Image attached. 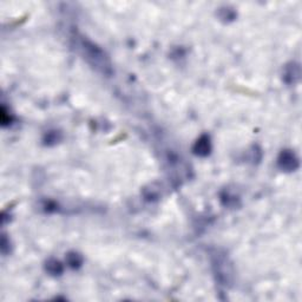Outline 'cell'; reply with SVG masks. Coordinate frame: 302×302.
Here are the masks:
<instances>
[{
	"label": "cell",
	"instance_id": "3",
	"mask_svg": "<svg viewBox=\"0 0 302 302\" xmlns=\"http://www.w3.org/2000/svg\"><path fill=\"white\" fill-rule=\"evenodd\" d=\"M277 167L286 173L295 171L298 168V159L291 150H282L277 157Z\"/></svg>",
	"mask_w": 302,
	"mask_h": 302
},
{
	"label": "cell",
	"instance_id": "4",
	"mask_svg": "<svg viewBox=\"0 0 302 302\" xmlns=\"http://www.w3.org/2000/svg\"><path fill=\"white\" fill-rule=\"evenodd\" d=\"M300 65L297 63H289L283 68V81L287 84H296L300 80Z\"/></svg>",
	"mask_w": 302,
	"mask_h": 302
},
{
	"label": "cell",
	"instance_id": "1",
	"mask_svg": "<svg viewBox=\"0 0 302 302\" xmlns=\"http://www.w3.org/2000/svg\"><path fill=\"white\" fill-rule=\"evenodd\" d=\"M76 47L80 51L84 59L103 74H110L112 72L111 63L109 57L106 56L104 51L101 47L96 45L85 37L76 36Z\"/></svg>",
	"mask_w": 302,
	"mask_h": 302
},
{
	"label": "cell",
	"instance_id": "7",
	"mask_svg": "<svg viewBox=\"0 0 302 302\" xmlns=\"http://www.w3.org/2000/svg\"><path fill=\"white\" fill-rule=\"evenodd\" d=\"M66 261L68 266L72 267V268H78L82 262H83V259H82V256L78 253H68L66 256Z\"/></svg>",
	"mask_w": 302,
	"mask_h": 302
},
{
	"label": "cell",
	"instance_id": "2",
	"mask_svg": "<svg viewBox=\"0 0 302 302\" xmlns=\"http://www.w3.org/2000/svg\"><path fill=\"white\" fill-rule=\"evenodd\" d=\"M212 268H214L216 277L222 284H229L232 282L234 272H233L232 263L229 262L228 257L224 254L216 253L212 256Z\"/></svg>",
	"mask_w": 302,
	"mask_h": 302
},
{
	"label": "cell",
	"instance_id": "8",
	"mask_svg": "<svg viewBox=\"0 0 302 302\" xmlns=\"http://www.w3.org/2000/svg\"><path fill=\"white\" fill-rule=\"evenodd\" d=\"M219 18L221 19H234L235 18V12L233 11V10L229 9H224L221 10V12H219Z\"/></svg>",
	"mask_w": 302,
	"mask_h": 302
},
{
	"label": "cell",
	"instance_id": "6",
	"mask_svg": "<svg viewBox=\"0 0 302 302\" xmlns=\"http://www.w3.org/2000/svg\"><path fill=\"white\" fill-rule=\"evenodd\" d=\"M45 269L46 272L51 274V275H60L61 273H63V266H61V263L59 262V261L54 260V259H51L46 262V266H45Z\"/></svg>",
	"mask_w": 302,
	"mask_h": 302
},
{
	"label": "cell",
	"instance_id": "5",
	"mask_svg": "<svg viewBox=\"0 0 302 302\" xmlns=\"http://www.w3.org/2000/svg\"><path fill=\"white\" fill-rule=\"evenodd\" d=\"M193 151L196 156H200V157L208 156L211 151L210 137L207 135H202L200 138L195 142Z\"/></svg>",
	"mask_w": 302,
	"mask_h": 302
}]
</instances>
